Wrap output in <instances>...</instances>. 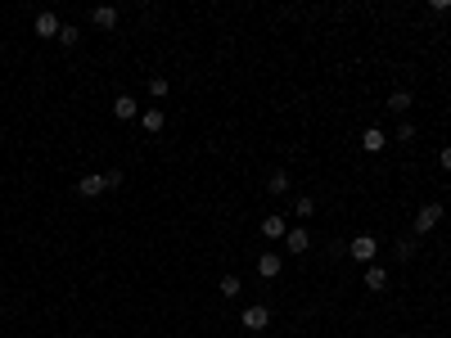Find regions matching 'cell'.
<instances>
[{"mask_svg":"<svg viewBox=\"0 0 451 338\" xmlns=\"http://www.w3.org/2000/svg\"><path fill=\"white\" fill-rule=\"evenodd\" d=\"M348 257L352 262H361V266H370L379 257V244H375V235H356L352 244H348Z\"/></svg>","mask_w":451,"mask_h":338,"instance_id":"cell-1","label":"cell"},{"mask_svg":"<svg viewBox=\"0 0 451 338\" xmlns=\"http://www.w3.org/2000/svg\"><path fill=\"white\" fill-rule=\"evenodd\" d=\"M438 221H442V203H424V207L415 212V235H429Z\"/></svg>","mask_w":451,"mask_h":338,"instance_id":"cell-2","label":"cell"},{"mask_svg":"<svg viewBox=\"0 0 451 338\" xmlns=\"http://www.w3.org/2000/svg\"><path fill=\"white\" fill-rule=\"evenodd\" d=\"M239 320H244L248 334H262V329L271 325V311H267V307H244V316H239Z\"/></svg>","mask_w":451,"mask_h":338,"instance_id":"cell-3","label":"cell"},{"mask_svg":"<svg viewBox=\"0 0 451 338\" xmlns=\"http://www.w3.org/2000/svg\"><path fill=\"white\" fill-rule=\"evenodd\" d=\"M104 172H90V176H82V181H77V194H82V198H99V194H104Z\"/></svg>","mask_w":451,"mask_h":338,"instance_id":"cell-4","label":"cell"},{"mask_svg":"<svg viewBox=\"0 0 451 338\" xmlns=\"http://www.w3.org/2000/svg\"><path fill=\"white\" fill-rule=\"evenodd\" d=\"M280 271H284V257H280V252H262V257H258V275H262V280H276Z\"/></svg>","mask_w":451,"mask_h":338,"instance_id":"cell-5","label":"cell"},{"mask_svg":"<svg viewBox=\"0 0 451 338\" xmlns=\"http://www.w3.org/2000/svg\"><path fill=\"white\" fill-rule=\"evenodd\" d=\"M32 27H36V36H45V41H50V36L59 41V27H64V23H59L50 10H45V14H36V23H32Z\"/></svg>","mask_w":451,"mask_h":338,"instance_id":"cell-6","label":"cell"},{"mask_svg":"<svg viewBox=\"0 0 451 338\" xmlns=\"http://www.w3.org/2000/svg\"><path fill=\"white\" fill-rule=\"evenodd\" d=\"M365 289H370V294H384V289H388V271L379 262L365 266Z\"/></svg>","mask_w":451,"mask_h":338,"instance_id":"cell-7","label":"cell"},{"mask_svg":"<svg viewBox=\"0 0 451 338\" xmlns=\"http://www.w3.org/2000/svg\"><path fill=\"white\" fill-rule=\"evenodd\" d=\"M361 149H365V153H384V149H388V135L379 131V127H365V135H361Z\"/></svg>","mask_w":451,"mask_h":338,"instance_id":"cell-8","label":"cell"},{"mask_svg":"<svg viewBox=\"0 0 451 338\" xmlns=\"http://www.w3.org/2000/svg\"><path fill=\"white\" fill-rule=\"evenodd\" d=\"M140 127H145L149 135H158L162 127H167V113H162V109H145V113H140Z\"/></svg>","mask_w":451,"mask_h":338,"instance_id":"cell-9","label":"cell"},{"mask_svg":"<svg viewBox=\"0 0 451 338\" xmlns=\"http://www.w3.org/2000/svg\"><path fill=\"white\" fill-rule=\"evenodd\" d=\"M284 248H289V252H307V248H312V235H307L302 226H293L289 235H284Z\"/></svg>","mask_w":451,"mask_h":338,"instance_id":"cell-10","label":"cell"},{"mask_svg":"<svg viewBox=\"0 0 451 338\" xmlns=\"http://www.w3.org/2000/svg\"><path fill=\"white\" fill-rule=\"evenodd\" d=\"M90 23H95L99 32H113V27H118V10H108V5H99V10L90 14Z\"/></svg>","mask_w":451,"mask_h":338,"instance_id":"cell-11","label":"cell"},{"mask_svg":"<svg viewBox=\"0 0 451 338\" xmlns=\"http://www.w3.org/2000/svg\"><path fill=\"white\" fill-rule=\"evenodd\" d=\"M113 113H118V122H131V118H140V104L131 95H118V104H113Z\"/></svg>","mask_w":451,"mask_h":338,"instance_id":"cell-12","label":"cell"},{"mask_svg":"<svg viewBox=\"0 0 451 338\" xmlns=\"http://www.w3.org/2000/svg\"><path fill=\"white\" fill-rule=\"evenodd\" d=\"M262 235H267V239H284L289 226H284V217H262Z\"/></svg>","mask_w":451,"mask_h":338,"instance_id":"cell-13","label":"cell"},{"mask_svg":"<svg viewBox=\"0 0 451 338\" xmlns=\"http://www.w3.org/2000/svg\"><path fill=\"white\" fill-rule=\"evenodd\" d=\"M415 252H419V235H402V239H398V257H402V262H411Z\"/></svg>","mask_w":451,"mask_h":338,"instance_id":"cell-14","label":"cell"},{"mask_svg":"<svg viewBox=\"0 0 451 338\" xmlns=\"http://www.w3.org/2000/svg\"><path fill=\"white\" fill-rule=\"evenodd\" d=\"M411 104H415V99H411V90H393V95H388V109L393 113H402V118H406V109Z\"/></svg>","mask_w":451,"mask_h":338,"instance_id":"cell-15","label":"cell"},{"mask_svg":"<svg viewBox=\"0 0 451 338\" xmlns=\"http://www.w3.org/2000/svg\"><path fill=\"white\" fill-rule=\"evenodd\" d=\"M267 190H271V194H289V172H284V167H280V172H271V176H267Z\"/></svg>","mask_w":451,"mask_h":338,"instance_id":"cell-16","label":"cell"},{"mask_svg":"<svg viewBox=\"0 0 451 338\" xmlns=\"http://www.w3.org/2000/svg\"><path fill=\"white\" fill-rule=\"evenodd\" d=\"M217 289H221V298L230 302V298H239V289H244V284H239V275H221V284H217Z\"/></svg>","mask_w":451,"mask_h":338,"instance_id":"cell-17","label":"cell"},{"mask_svg":"<svg viewBox=\"0 0 451 338\" xmlns=\"http://www.w3.org/2000/svg\"><path fill=\"white\" fill-rule=\"evenodd\" d=\"M316 212V198L312 194H298V203H293V217H312Z\"/></svg>","mask_w":451,"mask_h":338,"instance_id":"cell-18","label":"cell"},{"mask_svg":"<svg viewBox=\"0 0 451 338\" xmlns=\"http://www.w3.org/2000/svg\"><path fill=\"white\" fill-rule=\"evenodd\" d=\"M167 90H172V81H167V77H149V95H154V99H167Z\"/></svg>","mask_w":451,"mask_h":338,"instance_id":"cell-19","label":"cell"},{"mask_svg":"<svg viewBox=\"0 0 451 338\" xmlns=\"http://www.w3.org/2000/svg\"><path fill=\"white\" fill-rule=\"evenodd\" d=\"M77 41H82V27L64 23V27H59V45H77Z\"/></svg>","mask_w":451,"mask_h":338,"instance_id":"cell-20","label":"cell"},{"mask_svg":"<svg viewBox=\"0 0 451 338\" xmlns=\"http://www.w3.org/2000/svg\"><path fill=\"white\" fill-rule=\"evenodd\" d=\"M411 140H415V127L402 118V127H398V144H411Z\"/></svg>","mask_w":451,"mask_h":338,"instance_id":"cell-21","label":"cell"},{"mask_svg":"<svg viewBox=\"0 0 451 338\" xmlns=\"http://www.w3.org/2000/svg\"><path fill=\"white\" fill-rule=\"evenodd\" d=\"M122 181H127V176H122V172H118V167H113V172H104V185H108V190H118V185H122Z\"/></svg>","mask_w":451,"mask_h":338,"instance_id":"cell-22","label":"cell"},{"mask_svg":"<svg viewBox=\"0 0 451 338\" xmlns=\"http://www.w3.org/2000/svg\"><path fill=\"white\" fill-rule=\"evenodd\" d=\"M438 163H442V172H451V144H442V158H438Z\"/></svg>","mask_w":451,"mask_h":338,"instance_id":"cell-23","label":"cell"}]
</instances>
